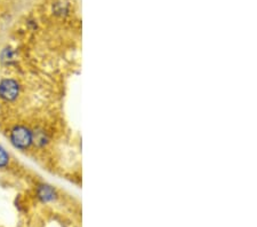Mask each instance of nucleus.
Wrapping results in <instances>:
<instances>
[{
  "mask_svg": "<svg viewBox=\"0 0 257 227\" xmlns=\"http://www.w3.org/2000/svg\"><path fill=\"white\" fill-rule=\"evenodd\" d=\"M10 141L12 146L19 150H27L33 144V132L23 124L14 125L10 131Z\"/></svg>",
  "mask_w": 257,
  "mask_h": 227,
  "instance_id": "obj_1",
  "label": "nucleus"
},
{
  "mask_svg": "<svg viewBox=\"0 0 257 227\" xmlns=\"http://www.w3.org/2000/svg\"><path fill=\"white\" fill-rule=\"evenodd\" d=\"M11 162V156L10 153L6 150V148L0 144V170L6 169Z\"/></svg>",
  "mask_w": 257,
  "mask_h": 227,
  "instance_id": "obj_5",
  "label": "nucleus"
},
{
  "mask_svg": "<svg viewBox=\"0 0 257 227\" xmlns=\"http://www.w3.org/2000/svg\"><path fill=\"white\" fill-rule=\"evenodd\" d=\"M56 192L52 186L43 184L38 186L37 188V197H38L40 202L43 203H49V202H53L54 200H56Z\"/></svg>",
  "mask_w": 257,
  "mask_h": 227,
  "instance_id": "obj_3",
  "label": "nucleus"
},
{
  "mask_svg": "<svg viewBox=\"0 0 257 227\" xmlns=\"http://www.w3.org/2000/svg\"><path fill=\"white\" fill-rule=\"evenodd\" d=\"M20 94L21 85L15 78L5 77L0 80V99L4 102H14L18 100Z\"/></svg>",
  "mask_w": 257,
  "mask_h": 227,
  "instance_id": "obj_2",
  "label": "nucleus"
},
{
  "mask_svg": "<svg viewBox=\"0 0 257 227\" xmlns=\"http://www.w3.org/2000/svg\"><path fill=\"white\" fill-rule=\"evenodd\" d=\"M32 132H33V143L37 144L38 147H44L45 144L48 142L47 133L44 130L37 129V130H32Z\"/></svg>",
  "mask_w": 257,
  "mask_h": 227,
  "instance_id": "obj_4",
  "label": "nucleus"
}]
</instances>
